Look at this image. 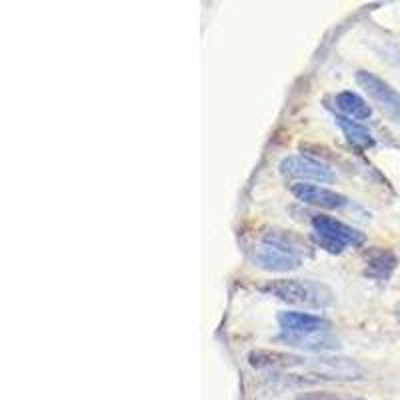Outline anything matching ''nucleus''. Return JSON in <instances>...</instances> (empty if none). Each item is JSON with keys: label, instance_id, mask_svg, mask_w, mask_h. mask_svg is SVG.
<instances>
[{"label": "nucleus", "instance_id": "nucleus-1", "mask_svg": "<svg viewBox=\"0 0 400 400\" xmlns=\"http://www.w3.org/2000/svg\"><path fill=\"white\" fill-rule=\"evenodd\" d=\"M264 293L277 296L282 302L295 304V306H304V308H327L334 302L332 290L314 280H300V279H282L272 280L264 286Z\"/></svg>", "mask_w": 400, "mask_h": 400}, {"label": "nucleus", "instance_id": "nucleus-2", "mask_svg": "<svg viewBox=\"0 0 400 400\" xmlns=\"http://www.w3.org/2000/svg\"><path fill=\"white\" fill-rule=\"evenodd\" d=\"M313 230L316 243L320 244V248L329 250L332 254L342 252L347 246H360L365 243L363 232H358L356 228L348 227L345 223L332 218V216H314Z\"/></svg>", "mask_w": 400, "mask_h": 400}, {"label": "nucleus", "instance_id": "nucleus-3", "mask_svg": "<svg viewBox=\"0 0 400 400\" xmlns=\"http://www.w3.org/2000/svg\"><path fill=\"white\" fill-rule=\"evenodd\" d=\"M356 82L390 121L400 124V92H397L390 85H386L376 74L366 72V70L356 72Z\"/></svg>", "mask_w": 400, "mask_h": 400}, {"label": "nucleus", "instance_id": "nucleus-4", "mask_svg": "<svg viewBox=\"0 0 400 400\" xmlns=\"http://www.w3.org/2000/svg\"><path fill=\"white\" fill-rule=\"evenodd\" d=\"M250 256L256 266H261L264 270H270V272H290V270L298 268L302 262L298 252L277 243H270V241H262L261 244H256L252 248Z\"/></svg>", "mask_w": 400, "mask_h": 400}, {"label": "nucleus", "instance_id": "nucleus-5", "mask_svg": "<svg viewBox=\"0 0 400 400\" xmlns=\"http://www.w3.org/2000/svg\"><path fill=\"white\" fill-rule=\"evenodd\" d=\"M280 173L286 174V176H293V178H298V180H313V182H332L334 180V173L327 164L314 160V158L308 157H286L282 162H280Z\"/></svg>", "mask_w": 400, "mask_h": 400}, {"label": "nucleus", "instance_id": "nucleus-6", "mask_svg": "<svg viewBox=\"0 0 400 400\" xmlns=\"http://www.w3.org/2000/svg\"><path fill=\"white\" fill-rule=\"evenodd\" d=\"M290 192L300 202L322 210H340L348 205L347 196L331 191V189H324V186H316V184H304V182L293 184Z\"/></svg>", "mask_w": 400, "mask_h": 400}, {"label": "nucleus", "instance_id": "nucleus-7", "mask_svg": "<svg viewBox=\"0 0 400 400\" xmlns=\"http://www.w3.org/2000/svg\"><path fill=\"white\" fill-rule=\"evenodd\" d=\"M279 324L282 332H293V334H308V332H331L332 322L306 313H280Z\"/></svg>", "mask_w": 400, "mask_h": 400}, {"label": "nucleus", "instance_id": "nucleus-8", "mask_svg": "<svg viewBox=\"0 0 400 400\" xmlns=\"http://www.w3.org/2000/svg\"><path fill=\"white\" fill-rule=\"evenodd\" d=\"M279 342H284L293 348H302L311 352H324L338 348V338H334L331 332H308V334H293V332H282Z\"/></svg>", "mask_w": 400, "mask_h": 400}, {"label": "nucleus", "instance_id": "nucleus-9", "mask_svg": "<svg viewBox=\"0 0 400 400\" xmlns=\"http://www.w3.org/2000/svg\"><path fill=\"white\" fill-rule=\"evenodd\" d=\"M314 372L320 379H331V381H358V379H363L360 366H356L348 358H320L314 363Z\"/></svg>", "mask_w": 400, "mask_h": 400}, {"label": "nucleus", "instance_id": "nucleus-10", "mask_svg": "<svg viewBox=\"0 0 400 400\" xmlns=\"http://www.w3.org/2000/svg\"><path fill=\"white\" fill-rule=\"evenodd\" d=\"M248 363L254 368H272V370H286L295 366L306 365L304 356L290 354V352H280V350H252L248 354Z\"/></svg>", "mask_w": 400, "mask_h": 400}, {"label": "nucleus", "instance_id": "nucleus-11", "mask_svg": "<svg viewBox=\"0 0 400 400\" xmlns=\"http://www.w3.org/2000/svg\"><path fill=\"white\" fill-rule=\"evenodd\" d=\"M366 272L374 279H388L397 266V256L390 250L374 248L366 252Z\"/></svg>", "mask_w": 400, "mask_h": 400}, {"label": "nucleus", "instance_id": "nucleus-12", "mask_svg": "<svg viewBox=\"0 0 400 400\" xmlns=\"http://www.w3.org/2000/svg\"><path fill=\"white\" fill-rule=\"evenodd\" d=\"M334 103L338 106V110L342 112V116H348L352 121H366L372 114V108L366 105L365 98H360L356 92H350V90L340 92L334 98Z\"/></svg>", "mask_w": 400, "mask_h": 400}, {"label": "nucleus", "instance_id": "nucleus-13", "mask_svg": "<svg viewBox=\"0 0 400 400\" xmlns=\"http://www.w3.org/2000/svg\"><path fill=\"white\" fill-rule=\"evenodd\" d=\"M334 122L338 124V128L345 132V137L350 144H354L356 148H370L374 144V139L372 134L368 132V128H365L360 122L352 121L348 116H342V114H336L334 116Z\"/></svg>", "mask_w": 400, "mask_h": 400}, {"label": "nucleus", "instance_id": "nucleus-14", "mask_svg": "<svg viewBox=\"0 0 400 400\" xmlns=\"http://www.w3.org/2000/svg\"><path fill=\"white\" fill-rule=\"evenodd\" d=\"M300 400H360L352 399V397H340V394H332V392H313V394H304Z\"/></svg>", "mask_w": 400, "mask_h": 400}]
</instances>
